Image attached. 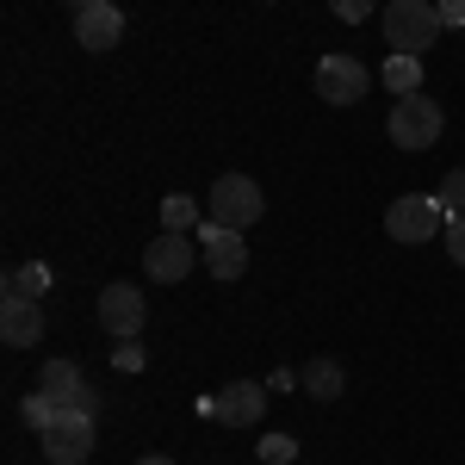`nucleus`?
Wrapping results in <instances>:
<instances>
[{
  "mask_svg": "<svg viewBox=\"0 0 465 465\" xmlns=\"http://www.w3.org/2000/svg\"><path fill=\"white\" fill-rule=\"evenodd\" d=\"M440 230H447V212L434 193H403L385 212V236H397V242H434Z\"/></svg>",
  "mask_w": 465,
  "mask_h": 465,
  "instance_id": "nucleus-3",
  "label": "nucleus"
},
{
  "mask_svg": "<svg viewBox=\"0 0 465 465\" xmlns=\"http://www.w3.org/2000/svg\"><path fill=\"white\" fill-rule=\"evenodd\" d=\"M329 13L341 25H360V19H372V0H329Z\"/></svg>",
  "mask_w": 465,
  "mask_h": 465,
  "instance_id": "nucleus-22",
  "label": "nucleus"
},
{
  "mask_svg": "<svg viewBox=\"0 0 465 465\" xmlns=\"http://www.w3.org/2000/svg\"><path fill=\"white\" fill-rule=\"evenodd\" d=\"M298 460V440H292V434H267V440H261V465H292Z\"/></svg>",
  "mask_w": 465,
  "mask_h": 465,
  "instance_id": "nucleus-19",
  "label": "nucleus"
},
{
  "mask_svg": "<svg viewBox=\"0 0 465 465\" xmlns=\"http://www.w3.org/2000/svg\"><path fill=\"white\" fill-rule=\"evenodd\" d=\"M37 391L50 397L56 410H94V403H100L94 385L81 379V366H74V360H50V366L37 372Z\"/></svg>",
  "mask_w": 465,
  "mask_h": 465,
  "instance_id": "nucleus-11",
  "label": "nucleus"
},
{
  "mask_svg": "<svg viewBox=\"0 0 465 465\" xmlns=\"http://www.w3.org/2000/svg\"><path fill=\"white\" fill-rule=\"evenodd\" d=\"M56 416H63V410H56V403H50L44 391H32V397H25V422H32V429H50Z\"/></svg>",
  "mask_w": 465,
  "mask_h": 465,
  "instance_id": "nucleus-21",
  "label": "nucleus"
},
{
  "mask_svg": "<svg viewBox=\"0 0 465 465\" xmlns=\"http://www.w3.org/2000/svg\"><path fill=\"white\" fill-rule=\"evenodd\" d=\"M6 292H19V298H37V304H44V292H50V267H44V261L13 267V273H6Z\"/></svg>",
  "mask_w": 465,
  "mask_h": 465,
  "instance_id": "nucleus-17",
  "label": "nucleus"
},
{
  "mask_svg": "<svg viewBox=\"0 0 465 465\" xmlns=\"http://www.w3.org/2000/svg\"><path fill=\"white\" fill-rule=\"evenodd\" d=\"M69 6H74V13H81V6H94V0H69Z\"/></svg>",
  "mask_w": 465,
  "mask_h": 465,
  "instance_id": "nucleus-27",
  "label": "nucleus"
},
{
  "mask_svg": "<svg viewBox=\"0 0 465 465\" xmlns=\"http://www.w3.org/2000/svg\"><path fill=\"white\" fill-rule=\"evenodd\" d=\"M440 242H447V254L465 267V217H447V230H440Z\"/></svg>",
  "mask_w": 465,
  "mask_h": 465,
  "instance_id": "nucleus-23",
  "label": "nucleus"
},
{
  "mask_svg": "<svg viewBox=\"0 0 465 465\" xmlns=\"http://www.w3.org/2000/svg\"><path fill=\"white\" fill-rule=\"evenodd\" d=\"M434 199H440V212H447V217H465V168H453V174L440 180Z\"/></svg>",
  "mask_w": 465,
  "mask_h": 465,
  "instance_id": "nucleus-18",
  "label": "nucleus"
},
{
  "mask_svg": "<svg viewBox=\"0 0 465 465\" xmlns=\"http://www.w3.org/2000/svg\"><path fill=\"white\" fill-rule=\"evenodd\" d=\"M261 410H267V385H254V379H236V385H223V391L199 397V416H205V422H223V429H254Z\"/></svg>",
  "mask_w": 465,
  "mask_h": 465,
  "instance_id": "nucleus-4",
  "label": "nucleus"
},
{
  "mask_svg": "<svg viewBox=\"0 0 465 465\" xmlns=\"http://www.w3.org/2000/svg\"><path fill=\"white\" fill-rule=\"evenodd\" d=\"M298 385H304V372H292V366H280V372L267 379V391H298Z\"/></svg>",
  "mask_w": 465,
  "mask_h": 465,
  "instance_id": "nucleus-25",
  "label": "nucleus"
},
{
  "mask_svg": "<svg viewBox=\"0 0 465 465\" xmlns=\"http://www.w3.org/2000/svg\"><path fill=\"white\" fill-rule=\"evenodd\" d=\"M37 335H44V311H37V298L6 292V304H0V341H6V348H32Z\"/></svg>",
  "mask_w": 465,
  "mask_h": 465,
  "instance_id": "nucleus-13",
  "label": "nucleus"
},
{
  "mask_svg": "<svg viewBox=\"0 0 465 465\" xmlns=\"http://www.w3.org/2000/svg\"><path fill=\"white\" fill-rule=\"evenodd\" d=\"M440 32L447 25H440V6L434 0H391L385 6V50L391 56H429Z\"/></svg>",
  "mask_w": 465,
  "mask_h": 465,
  "instance_id": "nucleus-1",
  "label": "nucleus"
},
{
  "mask_svg": "<svg viewBox=\"0 0 465 465\" xmlns=\"http://www.w3.org/2000/svg\"><path fill=\"white\" fill-rule=\"evenodd\" d=\"M205 212H212V223H223V230H249V223H261L267 199H261V186H254L249 174H223V180H212V193H205Z\"/></svg>",
  "mask_w": 465,
  "mask_h": 465,
  "instance_id": "nucleus-2",
  "label": "nucleus"
},
{
  "mask_svg": "<svg viewBox=\"0 0 465 465\" xmlns=\"http://www.w3.org/2000/svg\"><path fill=\"white\" fill-rule=\"evenodd\" d=\"M143 341H137V335H124V341H118V348H112V366H118V372H143Z\"/></svg>",
  "mask_w": 465,
  "mask_h": 465,
  "instance_id": "nucleus-20",
  "label": "nucleus"
},
{
  "mask_svg": "<svg viewBox=\"0 0 465 465\" xmlns=\"http://www.w3.org/2000/svg\"><path fill=\"white\" fill-rule=\"evenodd\" d=\"M385 87H391L397 100H410L422 87V56H385Z\"/></svg>",
  "mask_w": 465,
  "mask_h": 465,
  "instance_id": "nucleus-15",
  "label": "nucleus"
},
{
  "mask_svg": "<svg viewBox=\"0 0 465 465\" xmlns=\"http://www.w3.org/2000/svg\"><path fill=\"white\" fill-rule=\"evenodd\" d=\"M304 391L322 397V403H335V397H341V366H335V360H311V366H304Z\"/></svg>",
  "mask_w": 465,
  "mask_h": 465,
  "instance_id": "nucleus-16",
  "label": "nucleus"
},
{
  "mask_svg": "<svg viewBox=\"0 0 465 465\" xmlns=\"http://www.w3.org/2000/svg\"><path fill=\"white\" fill-rule=\"evenodd\" d=\"M137 465H174V460H168V453H149V460H137Z\"/></svg>",
  "mask_w": 465,
  "mask_h": 465,
  "instance_id": "nucleus-26",
  "label": "nucleus"
},
{
  "mask_svg": "<svg viewBox=\"0 0 465 465\" xmlns=\"http://www.w3.org/2000/svg\"><path fill=\"white\" fill-rule=\"evenodd\" d=\"M193 242L205 249V273L212 280H223V286H236L242 273H249V242H242V230H223V223H199L193 230Z\"/></svg>",
  "mask_w": 465,
  "mask_h": 465,
  "instance_id": "nucleus-6",
  "label": "nucleus"
},
{
  "mask_svg": "<svg viewBox=\"0 0 465 465\" xmlns=\"http://www.w3.org/2000/svg\"><path fill=\"white\" fill-rule=\"evenodd\" d=\"M37 447L50 465H81L94 453V410H63L50 429H37Z\"/></svg>",
  "mask_w": 465,
  "mask_h": 465,
  "instance_id": "nucleus-5",
  "label": "nucleus"
},
{
  "mask_svg": "<svg viewBox=\"0 0 465 465\" xmlns=\"http://www.w3.org/2000/svg\"><path fill=\"white\" fill-rule=\"evenodd\" d=\"M205 217H199V199H186V193H168L162 199V230H174V236H193Z\"/></svg>",
  "mask_w": 465,
  "mask_h": 465,
  "instance_id": "nucleus-14",
  "label": "nucleus"
},
{
  "mask_svg": "<svg viewBox=\"0 0 465 465\" xmlns=\"http://www.w3.org/2000/svg\"><path fill=\"white\" fill-rule=\"evenodd\" d=\"M440 124H447V112L434 106L429 94H410V100H397L391 106V143L397 149H429V143H440Z\"/></svg>",
  "mask_w": 465,
  "mask_h": 465,
  "instance_id": "nucleus-7",
  "label": "nucleus"
},
{
  "mask_svg": "<svg viewBox=\"0 0 465 465\" xmlns=\"http://www.w3.org/2000/svg\"><path fill=\"white\" fill-rule=\"evenodd\" d=\"M366 87H372V69L360 56H322L317 63V94L329 106H360Z\"/></svg>",
  "mask_w": 465,
  "mask_h": 465,
  "instance_id": "nucleus-10",
  "label": "nucleus"
},
{
  "mask_svg": "<svg viewBox=\"0 0 465 465\" xmlns=\"http://www.w3.org/2000/svg\"><path fill=\"white\" fill-rule=\"evenodd\" d=\"M434 6H440V25H447V32L465 25V0H434Z\"/></svg>",
  "mask_w": 465,
  "mask_h": 465,
  "instance_id": "nucleus-24",
  "label": "nucleus"
},
{
  "mask_svg": "<svg viewBox=\"0 0 465 465\" xmlns=\"http://www.w3.org/2000/svg\"><path fill=\"white\" fill-rule=\"evenodd\" d=\"M193 267H199V242H193V236H174V230H162V236H155V242L143 249V273L155 280V286H180Z\"/></svg>",
  "mask_w": 465,
  "mask_h": 465,
  "instance_id": "nucleus-9",
  "label": "nucleus"
},
{
  "mask_svg": "<svg viewBox=\"0 0 465 465\" xmlns=\"http://www.w3.org/2000/svg\"><path fill=\"white\" fill-rule=\"evenodd\" d=\"M94 317H100V329H106L112 341H124V335H143V286H131V280H112L106 292H100V304H94Z\"/></svg>",
  "mask_w": 465,
  "mask_h": 465,
  "instance_id": "nucleus-8",
  "label": "nucleus"
},
{
  "mask_svg": "<svg viewBox=\"0 0 465 465\" xmlns=\"http://www.w3.org/2000/svg\"><path fill=\"white\" fill-rule=\"evenodd\" d=\"M74 37H81V50H112L118 37H124V6H112V0H94V6H81L74 13Z\"/></svg>",
  "mask_w": 465,
  "mask_h": 465,
  "instance_id": "nucleus-12",
  "label": "nucleus"
}]
</instances>
